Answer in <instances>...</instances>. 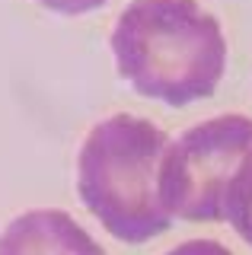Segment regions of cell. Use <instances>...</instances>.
Wrapping results in <instances>:
<instances>
[{
	"label": "cell",
	"mask_w": 252,
	"mask_h": 255,
	"mask_svg": "<svg viewBox=\"0 0 252 255\" xmlns=\"http://www.w3.org/2000/svg\"><path fill=\"white\" fill-rule=\"evenodd\" d=\"M118 74L166 106L204 99L227 67L220 22L195 0H134L112 29Z\"/></svg>",
	"instance_id": "1"
},
{
	"label": "cell",
	"mask_w": 252,
	"mask_h": 255,
	"mask_svg": "<svg viewBox=\"0 0 252 255\" xmlns=\"http://www.w3.org/2000/svg\"><path fill=\"white\" fill-rule=\"evenodd\" d=\"M166 147V131L137 115H112L86 134L77 156V191L122 243H147L169 230L172 214L160 201Z\"/></svg>",
	"instance_id": "2"
},
{
	"label": "cell",
	"mask_w": 252,
	"mask_h": 255,
	"mask_svg": "<svg viewBox=\"0 0 252 255\" xmlns=\"http://www.w3.org/2000/svg\"><path fill=\"white\" fill-rule=\"evenodd\" d=\"M252 150V118L217 115L169 140L160 163V201L182 220H224V191Z\"/></svg>",
	"instance_id": "3"
},
{
	"label": "cell",
	"mask_w": 252,
	"mask_h": 255,
	"mask_svg": "<svg viewBox=\"0 0 252 255\" xmlns=\"http://www.w3.org/2000/svg\"><path fill=\"white\" fill-rule=\"evenodd\" d=\"M0 255H106L86 230L58 207L13 217L0 233Z\"/></svg>",
	"instance_id": "4"
},
{
	"label": "cell",
	"mask_w": 252,
	"mask_h": 255,
	"mask_svg": "<svg viewBox=\"0 0 252 255\" xmlns=\"http://www.w3.org/2000/svg\"><path fill=\"white\" fill-rule=\"evenodd\" d=\"M224 220L252 246V150L240 159L224 191Z\"/></svg>",
	"instance_id": "5"
},
{
	"label": "cell",
	"mask_w": 252,
	"mask_h": 255,
	"mask_svg": "<svg viewBox=\"0 0 252 255\" xmlns=\"http://www.w3.org/2000/svg\"><path fill=\"white\" fill-rule=\"evenodd\" d=\"M166 255H233V252L220 246L217 239H188V243H179L176 249H169Z\"/></svg>",
	"instance_id": "6"
},
{
	"label": "cell",
	"mask_w": 252,
	"mask_h": 255,
	"mask_svg": "<svg viewBox=\"0 0 252 255\" xmlns=\"http://www.w3.org/2000/svg\"><path fill=\"white\" fill-rule=\"evenodd\" d=\"M42 6H48L54 13H86V10H96L106 0H38Z\"/></svg>",
	"instance_id": "7"
}]
</instances>
